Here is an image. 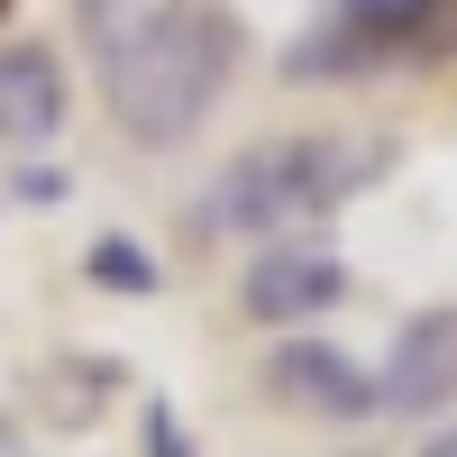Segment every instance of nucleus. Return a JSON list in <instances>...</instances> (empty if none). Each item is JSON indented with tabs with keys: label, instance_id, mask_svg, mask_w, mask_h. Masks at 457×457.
Returning a JSON list of instances; mask_svg holds the SVG:
<instances>
[{
	"label": "nucleus",
	"instance_id": "obj_1",
	"mask_svg": "<svg viewBox=\"0 0 457 457\" xmlns=\"http://www.w3.org/2000/svg\"><path fill=\"white\" fill-rule=\"evenodd\" d=\"M247 55V28L228 0H165L146 28H129L120 46L101 55V92H110V120H120V137L137 146H183L211 101L228 92V73H238Z\"/></svg>",
	"mask_w": 457,
	"mask_h": 457
},
{
	"label": "nucleus",
	"instance_id": "obj_2",
	"mask_svg": "<svg viewBox=\"0 0 457 457\" xmlns=\"http://www.w3.org/2000/svg\"><path fill=\"white\" fill-rule=\"evenodd\" d=\"M385 165H394L385 137H338V129L265 137L211 174V193L193 202V228L202 238H284V228L348 211L366 183H385Z\"/></svg>",
	"mask_w": 457,
	"mask_h": 457
},
{
	"label": "nucleus",
	"instance_id": "obj_3",
	"mask_svg": "<svg viewBox=\"0 0 457 457\" xmlns=\"http://www.w3.org/2000/svg\"><path fill=\"white\" fill-rule=\"evenodd\" d=\"M457 46V0H329L284 46L293 83H357V73H385V64H421Z\"/></svg>",
	"mask_w": 457,
	"mask_h": 457
},
{
	"label": "nucleus",
	"instance_id": "obj_4",
	"mask_svg": "<svg viewBox=\"0 0 457 457\" xmlns=\"http://www.w3.org/2000/svg\"><path fill=\"white\" fill-rule=\"evenodd\" d=\"M348 302V265H338L329 247L312 238H275V247H256L247 256V275H238V312L256 329H302V320H320Z\"/></svg>",
	"mask_w": 457,
	"mask_h": 457
},
{
	"label": "nucleus",
	"instance_id": "obj_5",
	"mask_svg": "<svg viewBox=\"0 0 457 457\" xmlns=\"http://www.w3.org/2000/svg\"><path fill=\"white\" fill-rule=\"evenodd\" d=\"M375 403L385 411H448L457 403V302H430V312H411L394 329L385 366H375Z\"/></svg>",
	"mask_w": 457,
	"mask_h": 457
},
{
	"label": "nucleus",
	"instance_id": "obj_6",
	"mask_svg": "<svg viewBox=\"0 0 457 457\" xmlns=\"http://www.w3.org/2000/svg\"><path fill=\"white\" fill-rule=\"evenodd\" d=\"M265 394L293 403V411H320V421H366V411H385L375 403V375L348 348H329V338H284V348L265 357Z\"/></svg>",
	"mask_w": 457,
	"mask_h": 457
},
{
	"label": "nucleus",
	"instance_id": "obj_7",
	"mask_svg": "<svg viewBox=\"0 0 457 457\" xmlns=\"http://www.w3.org/2000/svg\"><path fill=\"white\" fill-rule=\"evenodd\" d=\"M73 110V83H64V55L46 37H10L0 46V146H46Z\"/></svg>",
	"mask_w": 457,
	"mask_h": 457
},
{
	"label": "nucleus",
	"instance_id": "obj_8",
	"mask_svg": "<svg viewBox=\"0 0 457 457\" xmlns=\"http://www.w3.org/2000/svg\"><path fill=\"white\" fill-rule=\"evenodd\" d=\"M110 385H120V366H110V357H73V366H55V394H46V411H55L64 430H83L92 411H101V394H110Z\"/></svg>",
	"mask_w": 457,
	"mask_h": 457
},
{
	"label": "nucleus",
	"instance_id": "obj_9",
	"mask_svg": "<svg viewBox=\"0 0 457 457\" xmlns=\"http://www.w3.org/2000/svg\"><path fill=\"white\" fill-rule=\"evenodd\" d=\"M83 275H92L101 293H156V256H146L137 238H92Z\"/></svg>",
	"mask_w": 457,
	"mask_h": 457
},
{
	"label": "nucleus",
	"instance_id": "obj_10",
	"mask_svg": "<svg viewBox=\"0 0 457 457\" xmlns=\"http://www.w3.org/2000/svg\"><path fill=\"white\" fill-rule=\"evenodd\" d=\"M156 10H165V0H73V28H83V46H92V55H110L129 28H146Z\"/></svg>",
	"mask_w": 457,
	"mask_h": 457
},
{
	"label": "nucleus",
	"instance_id": "obj_11",
	"mask_svg": "<svg viewBox=\"0 0 457 457\" xmlns=\"http://www.w3.org/2000/svg\"><path fill=\"white\" fill-rule=\"evenodd\" d=\"M146 457H193V439H183V421L165 403H146Z\"/></svg>",
	"mask_w": 457,
	"mask_h": 457
},
{
	"label": "nucleus",
	"instance_id": "obj_12",
	"mask_svg": "<svg viewBox=\"0 0 457 457\" xmlns=\"http://www.w3.org/2000/svg\"><path fill=\"white\" fill-rule=\"evenodd\" d=\"M421 457H457V430H430V439H421Z\"/></svg>",
	"mask_w": 457,
	"mask_h": 457
},
{
	"label": "nucleus",
	"instance_id": "obj_13",
	"mask_svg": "<svg viewBox=\"0 0 457 457\" xmlns=\"http://www.w3.org/2000/svg\"><path fill=\"white\" fill-rule=\"evenodd\" d=\"M10 448H19V430H10V411H0V457H10Z\"/></svg>",
	"mask_w": 457,
	"mask_h": 457
},
{
	"label": "nucleus",
	"instance_id": "obj_14",
	"mask_svg": "<svg viewBox=\"0 0 457 457\" xmlns=\"http://www.w3.org/2000/svg\"><path fill=\"white\" fill-rule=\"evenodd\" d=\"M0 19H10V0H0Z\"/></svg>",
	"mask_w": 457,
	"mask_h": 457
}]
</instances>
